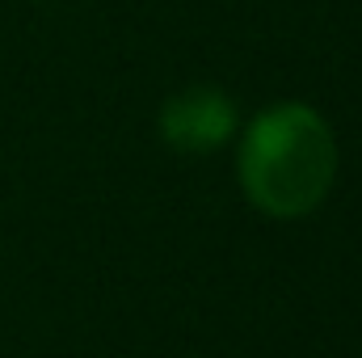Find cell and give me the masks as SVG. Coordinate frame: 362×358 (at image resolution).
I'll use <instances>...</instances> for the list:
<instances>
[{
    "instance_id": "obj_2",
    "label": "cell",
    "mask_w": 362,
    "mask_h": 358,
    "mask_svg": "<svg viewBox=\"0 0 362 358\" xmlns=\"http://www.w3.org/2000/svg\"><path fill=\"white\" fill-rule=\"evenodd\" d=\"M240 131V110L232 93L215 85H189L160 105V139L173 152H215Z\"/></svg>"
},
{
    "instance_id": "obj_1",
    "label": "cell",
    "mask_w": 362,
    "mask_h": 358,
    "mask_svg": "<svg viewBox=\"0 0 362 358\" xmlns=\"http://www.w3.org/2000/svg\"><path fill=\"white\" fill-rule=\"evenodd\" d=\"M236 178L245 198L270 219L316 211L337 178L333 127L303 101H274L240 135Z\"/></svg>"
}]
</instances>
